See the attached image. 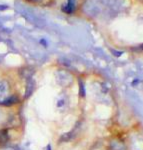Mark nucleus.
<instances>
[{"label": "nucleus", "mask_w": 143, "mask_h": 150, "mask_svg": "<svg viewBox=\"0 0 143 150\" xmlns=\"http://www.w3.org/2000/svg\"><path fill=\"white\" fill-rule=\"evenodd\" d=\"M34 87H35L34 81H33L32 79L28 78L27 82H26V89H25V95H24V97L25 98L30 97L31 94H32L33 91H34Z\"/></svg>", "instance_id": "nucleus-1"}, {"label": "nucleus", "mask_w": 143, "mask_h": 150, "mask_svg": "<svg viewBox=\"0 0 143 150\" xmlns=\"http://www.w3.org/2000/svg\"><path fill=\"white\" fill-rule=\"evenodd\" d=\"M141 1H143V0H141Z\"/></svg>", "instance_id": "nucleus-7"}, {"label": "nucleus", "mask_w": 143, "mask_h": 150, "mask_svg": "<svg viewBox=\"0 0 143 150\" xmlns=\"http://www.w3.org/2000/svg\"><path fill=\"white\" fill-rule=\"evenodd\" d=\"M8 92V88H7V85L3 82H0V100L4 101L6 97V94Z\"/></svg>", "instance_id": "nucleus-3"}, {"label": "nucleus", "mask_w": 143, "mask_h": 150, "mask_svg": "<svg viewBox=\"0 0 143 150\" xmlns=\"http://www.w3.org/2000/svg\"><path fill=\"white\" fill-rule=\"evenodd\" d=\"M9 141V135L6 129L0 130V147H4Z\"/></svg>", "instance_id": "nucleus-2"}, {"label": "nucleus", "mask_w": 143, "mask_h": 150, "mask_svg": "<svg viewBox=\"0 0 143 150\" xmlns=\"http://www.w3.org/2000/svg\"><path fill=\"white\" fill-rule=\"evenodd\" d=\"M1 116H2V112L0 111V119H1Z\"/></svg>", "instance_id": "nucleus-5"}, {"label": "nucleus", "mask_w": 143, "mask_h": 150, "mask_svg": "<svg viewBox=\"0 0 143 150\" xmlns=\"http://www.w3.org/2000/svg\"><path fill=\"white\" fill-rule=\"evenodd\" d=\"M16 102H18V99H17V97H15V96L10 97V98H7L4 101H2V103H3L4 105H12V104H15Z\"/></svg>", "instance_id": "nucleus-4"}, {"label": "nucleus", "mask_w": 143, "mask_h": 150, "mask_svg": "<svg viewBox=\"0 0 143 150\" xmlns=\"http://www.w3.org/2000/svg\"><path fill=\"white\" fill-rule=\"evenodd\" d=\"M29 1H38V0H29Z\"/></svg>", "instance_id": "nucleus-6"}]
</instances>
